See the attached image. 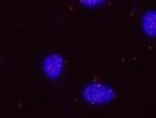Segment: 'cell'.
Masks as SVG:
<instances>
[{
	"mask_svg": "<svg viewBox=\"0 0 156 118\" xmlns=\"http://www.w3.org/2000/svg\"><path fill=\"white\" fill-rule=\"evenodd\" d=\"M81 98L90 106H105L118 98V92L108 83L89 82L81 88Z\"/></svg>",
	"mask_w": 156,
	"mask_h": 118,
	"instance_id": "cell-1",
	"label": "cell"
},
{
	"mask_svg": "<svg viewBox=\"0 0 156 118\" xmlns=\"http://www.w3.org/2000/svg\"><path fill=\"white\" fill-rule=\"evenodd\" d=\"M41 70L44 76L50 81H58L65 70V59L59 52H51L43 59Z\"/></svg>",
	"mask_w": 156,
	"mask_h": 118,
	"instance_id": "cell-2",
	"label": "cell"
},
{
	"mask_svg": "<svg viewBox=\"0 0 156 118\" xmlns=\"http://www.w3.org/2000/svg\"><path fill=\"white\" fill-rule=\"evenodd\" d=\"M155 19H156V14L155 10L150 9L147 11L144 12L141 20H140V26H141V31L146 37L149 39H154L155 34H156V25H155Z\"/></svg>",
	"mask_w": 156,
	"mask_h": 118,
	"instance_id": "cell-3",
	"label": "cell"
},
{
	"mask_svg": "<svg viewBox=\"0 0 156 118\" xmlns=\"http://www.w3.org/2000/svg\"><path fill=\"white\" fill-rule=\"evenodd\" d=\"M105 2L106 0H80V4L86 9H93V8H96V6L101 5Z\"/></svg>",
	"mask_w": 156,
	"mask_h": 118,
	"instance_id": "cell-4",
	"label": "cell"
}]
</instances>
